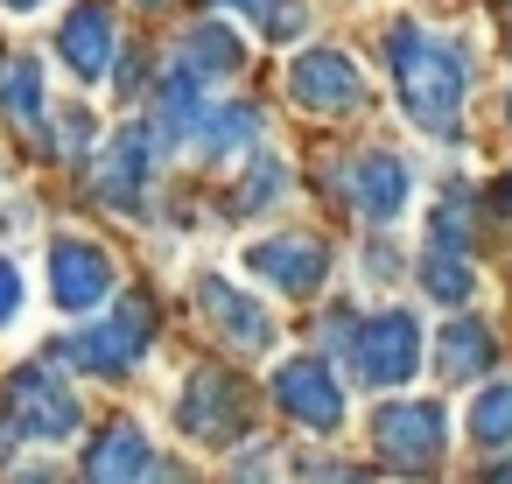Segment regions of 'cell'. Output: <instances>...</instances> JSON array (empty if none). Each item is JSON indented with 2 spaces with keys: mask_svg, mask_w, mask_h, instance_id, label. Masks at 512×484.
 <instances>
[{
  "mask_svg": "<svg viewBox=\"0 0 512 484\" xmlns=\"http://www.w3.org/2000/svg\"><path fill=\"white\" fill-rule=\"evenodd\" d=\"M288 92H295V106L337 120V113H351V106L365 99V78H358V64H351L344 50H302V57L288 64Z\"/></svg>",
  "mask_w": 512,
  "mask_h": 484,
  "instance_id": "obj_8",
  "label": "cell"
},
{
  "mask_svg": "<svg viewBox=\"0 0 512 484\" xmlns=\"http://www.w3.org/2000/svg\"><path fill=\"white\" fill-rule=\"evenodd\" d=\"M78 421H85V407L57 379V365H22L8 379V414H0V435L8 442H71Z\"/></svg>",
  "mask_w": 512,
  "mask_h": 484,
  "instance_id": "obj_3",
  "label": "cell"
},
{
  "mask_svg": "<svg viewBox=\"0 0 512 484\" xmlns=\"http://www.w3.org/2000/svg\"><path fill=\"white\" fill-rule=\"evenodd\" d=\"M330 344H344V358L365 386H407L414 365H421V323L407 309L344 316V323H330Z\"/></svg>",
  "mask_w": 512,
  "mask_h": 484,
  "instance_id": "obj_2",
  "label": "cell"
},
{
  "mask_svg": "<svg viewBox=\"0 0 512 484\" xmlns=\"http://www.w3.org/2000/svg\"><path fill=\"white\" fill-rule=\"evenodd\" d=\"M386 64H393V99L400 113L421 127V134H449L456 113H463V92H470V64L449 36L421 29V22H393L386 36Z\"/></svg>",
  "mask_w": 512,
  "mask_h": 484,
  "instance_id": "obj_1",
  "label": "cell"
},
{
  "mask_svg": "<svg viewBox=\"0 0 512 484\" xmlns=\"http://www.w3.org/2000/svg\"><path fill=\"white\" fill-rule=\"evenodd\" d=\"M253 134H260V106H204L190 148H197L204 162H225V155L253 148Z\"/></svg>",
  "mask_w": 512,
  "mask_h": 484,
  "instance_id": "obj_18",
  "label": "cell"
},
{
  "mask_svg": "<svg viewBox=\"0 0 512 484\" xmlns=\"http://www.w3.org/2000/svg\"><path fill=\"white\" fill-rule=\"evenodd\" d=\"M15 316H22V267L0 260V330H8Z\"/></svg>",
  "mask_w": 512,
  "mask_h": 484,
  "instance_id": "obj_25",
  "label": "cell"
},
{
  "mask_svg": "<svg viewBox=\"0 0 512 484\" xmlns=\"http://www.w3.org/2000/svg\"><path fill=\"white\" fill-rule=\"evenodd\" d=\"M197 120H204V85L176 64L169 71V85L155 92V148H190V134H197Z\"/></svg>",
  "mask_w": 512,
  "mask_h": 484,
  "instance_id": "obj_16",
  "label": "cell"
},
{
  "mask_svg": "<svg viewBox=\"0 0 512 484\" xmlns=\"http://www.w3.org/2000/svg\"><path fill=\"white\" fill-rule=\"evenodd\" d=\"M470 435L484 449H505L512 442V379H491L477 400H470Z\"/></svg>",
  "mask_w": 512,
  "mask_h": 484,
  "instance_id": "obj_22",
  "label": "cell"
},
{
  "mask_svg": "<svg viewBox=\"0 0 512 484\" xmlns=\"http://www.w3.org/2000/svg\"><path fill=\"white\" fill-rule=\"evenodd\" d=\"M372 435H379V449L393 463H414L421 470V463H435L449 449V414L435 400H386L379 421H372Z\"/></svg>",
  "mask_w": 512,
  "mask_h": 484,
  "instance_id": "obj_9",
  "label": "cell"
},
{
  "mask_svg": "<svg viewBox=\"0 0 512 484\" xmlns=\"http://www.w3.org/2000/svg\"><path fill=\"white\" fill-rule=\"evenodd\" d=\"M246 267L281 295H316L330 274V253L316 239H260V246H246Z\"/></svg>",
  "mask_w": 512,
  "mask_h": 484,
  "instance_id": "obj_13",
  "label": "cell"
},
{
  "mask_svg": "<svg viewBox=\"0 0 512 484\" xmlns=\"http://www.w3.org/2000/svg\"><path fill=\"white\" fill-rule=\"evenodd\" d=\"M92 484H155V442L134 428V421H120V428H106L99 442H92Z\"/></svg>",
  "mask_w": 512,
  "mask_h": 484,
  "instance_id": "obj_15",
  "label": "cell"
},
{
  "mask_svg": "<svg viewBox=\"0 0 512 484\" xmlns=\"http://www.w3.org/2000/svg\"><path fill=\"white\" fill-rule=\"evenodd\" d=\"M141 8H155V0H141Z\"/></svg>",
  "mask_w": 512,
  "mask_h": 484,
  "instance_id": "obj_29",
  "label": "cell"
},
{
  "mask_svg": "<svg viewBox=\"0 0 512 484\" xmlns=\"http://www.w3.org/2000/svg\"><path fill=\"white\" fill-rule=\"evenodd\" d=\"M183 71H190L197 85L239 78V71H246V43L232 36V22H197V29L183 36Z\"/></svg>",
  "mask_w": 512,
  "mask_h": 484,
  "instance_id": "obj_17",
  "label": "cell"
},
{
  "mask_svg": "<svg viewBox=\"0 0 512 484\" xmlns=\"http://www.w3.org/2000/svg\"><path fill=\"white\" fill-rule=\"evenodd\" d=\"M204 316H211V330H218L232 351H267V344H274V316H267V302H253L246 288L204 281Z\"/></svg>",
  "mask_w": 512,
  "mask_h": 484,
  "instance_id": "obj_14",
  "label": "cell"
},
{
  "mask_svg": "<svg viewBox=\"0 0 512 484\" xmlns=\"http://www.w3.org/2000/svg\"><path fill=\"white\" fill-rule=\"evenodd\" d=\"M43 99H50V85H43V64L36 57H15L8 71H0V113H8V120L36 127L43 120Z\"/></svg>",
  "mask_w": 512,
  "mask_h": 484,
  "instance_id": "obj_20",
  "label": "cell"
},
{
  "mask_svg": "<svg viewBox=\"0 0 512 484\" xmlns=\"http://www.w3.org/2000/svg\"><path fill=\"white\" fill-rule=\"evenodd\" d=\"M498 484H512V470H498Z\"/></svg>",
  "mask_w": 512,
  "mask_h": 484,
  "instance_id": "obj_28",
  "label": "cell"
},
{
  "mask_svg": "<svg viewBox=\"0 0 512 484\" xmlns=\"http://www.w3.org/2000/svg\"><path fill=\"white\" fill-rule=\"evenodd\" d=\"M505 113H512V99H505Z\"/></svg>",
  "mask_w": 512,
  "mask_h": 484,
  "instance_id": "obj_30",
  "label": "cell"
},
{
  "mask_svg": "<svg viewBox=\"0 0 512 484\" xmlns=\"http://www.w3.org/2000/svg\"><path fill=\"white\" fill-rule=\"evenodd\" d=\"M225 15H246V22H260L274 43L281 36H302V0H218Z\"/></svg>",
  "mask_w": 512,
  "mask_h": 484,
  "instance_id": "obj_24",
  "label": "cell"
},
{
  "mask_svg": "<svg viewBox=\"0 0 512 484\" xmlns=\"http://www.w3.org/2000/svg\"><path fill=\"white\" fill-rule=\"evenodd\" d=\"M274 197H288V162H281V155H260V162L246 169L239 197H232V218H253V211H267Z\"/></svg>",
  "mask_w": 512,
  "mask_h": 484,
  "instance_id": "obj_23",
  "label": "cell"
},
{
  "mask_svg": "<svg viewBox=\"0 0 512 484\" xmlns=\"http://www.w3.org/2000/svg\"><path fill=\"white\" fill-rule=\"evenodd\" d=\"M155 134L148 127H113L106 155H99V197L120 204V211H141L148 204V183H155Z\"/></svg>",
  "mask_w": 512,
  "mask_h": 484,
  "instance_id": "obj_12",
  "label": "cell"
},
{
  "mask_svg": "<svg viewBox=\"0 0 512 484\" xmlns=\"http://www.w3.org/2000/svg\"><path fill=\"white\" fill-rule=\"evenodd\" d=\"M148 344H155V309L141 295H127V302H106V316L92 330H78L71 358L92 372H134L148 358Z\"/></svg>",
  "mask_w": 512,
  "mask_h": 484,
  "instance_id": "obj_4",
  "label": "cell"
},
{
  "mask_svg": "<svg viewBox=\"0 0 512 484\" xmlns=\"http://www.w3.org/2000/svg\"><path fill=\"white\" fill-rule=\"evenodd\" d=\"M8 15H36V8H50V0H0Z\"/></svg>",
  "mask_w": 512,
  "mask_h": 484,
  "instance_id": "obj_26",
  "label": "cell"
},
{
  "mask_svg": "<svg viewBox=\"0 0 512 484\" xmlns=\"http://www.w3.org/2000/svg\"><path fill=\"white\" fill-rule=\"evenodd\" d=\"M505 211H512V169H505Z\"/></svg>",
  "mask_w": 512,
  "mask_h": 484,
  "instance_id": "obj_27",
  "label": "cell"
},
{
  "mask_svg": "<svg viewBox=\"0 0 512 484\" xmlns=\"http://www.w3.org/2000/svg\"><path fill=\"white\" fill-rule=\"evenodd\" d=\"M50 302L64 316H92L113 302V260L92 239H57L50 246Z\"/></svg>",
  "mask_w": 512,
  "mask_h": 484,
  "instance_id": "obj_7",
  "label": "cell"
},
{
  "mask_svg": "<svg viewBox=\"0 0 512 484\" xmlns=\"http://www.w3.org/2000/svg\"><path fill=\"white\" fill-rule=\"evenodd\" d=\"M421 288H428L435 302H470V295H477V267H470L463 253H449V246H428V260H421Z\"/></svg>",
  "mask_w": 512,
  "mask_h": 484,
  "instance_id": "obj_21",
  "label": "cell"
},
{
  "mask_svg": "<svg viewBox=\"0 0 512 484\" xmlns=\"http://www.w3.org/2000/svg\"><path fill=\"white\" fill-rule=\"evenodd\" d=\"M344 190H351V204H358L372 225H393V218L414 211V169H407L400 155H386V148H365V155L344 169Z\"/></svg>",
  "mask_w": 512,
  "mask_h": 484,
  "instance_id": "obj_10",
  "label": "cell"
},
{
  "mask_svg": "<svg viewBox=\"0 0 512 484\" xmlns=\"http://www.w3.org/2000/svg\"><path fill=\"white\" fill-rule=\"evenodd\" d=\"M57 57H64V71L78 85H106V71L120 57V22H113L106 0H78V8L57 22Z\"/></svg>",
  "mask_w": 512,
  "mask_h": 484,
  "instance_id": "obj_6",
  "label": "cell"
},
{
  "mask_svg": "<svg viewBox=\"0 0 512 484\" xmlns=\"http://www.w3.org/2000/svg\"><path fill=\"white\" fill-rule=\"evenodd\" d=\"M274 400L302 428H337L344 421V386H337V372L323 358H281L274 365Z\"/></svg>",
  "mask_w": 512,
  "mask_h": 484,
  "instance_id": "obj_11",
  "label": "cell"
},
{
  "mask_svg": "<svg viewBox=\"0 0 512 484\" xmlns=\"http://www.w3.org/2000/svg\"><path fill=\"white\" fill-rule=\"evenodd\" d=\"M176 421H183L190 442L232 449V442L246 435V393H239V379H225V365L190 372V386H183V400H176Z\"/></svg>",
  "mask_w": 512,
  "mask_h": 484,
  "instance_id": "obj_5",
  "label": "cell"
},
{
  "mask_svg": "<svg viewBox=\"0 0 512 484\" xmlns=\"http://www.w3.org/2000/svg\"><path fill=\"white\" fill-rule=\"evenodd\" d=\"M435 351H442L435 365H442V379H449V386H463V379H484V372H491V330H484L477 316H456V323L442 330V344H435Z\"/></svg>",
  "mask_w": 512,
  "mask_h": 484,
  "instance_id": "obj_19",
  "label": "cell"
}]
</instances>
